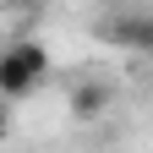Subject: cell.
<instances>
[{
	"instance_id": "cell-2",
	"label": "cell",
	"mask_w": 153,
	"mask_h": 153,
	"mask_svg": "<svg viewBox=\"0 0 153 153\" xmlns=\"http://www.w3.org/2000/svg\"><path fill=\"white\" fill-rule=\"evenodd\" d=\"M104 38H115V44H126V49H142L153 55V11H115L99 22Z\"/></svg>"
},
{
	"instance_id": "cell-3",
	"label": "cell",
	"mask_w": 153,
	"mask_h": 153,
	"mask_svg": "<svg viewBox=\"0 0 153 153\" xmlns=\"http://www.w3.org/2000/svg\"><path fill=\"white\" fill-rule=\"evenodd\" d=\"M104 104H109V88H99V82H76L71 88V115L76 120H99Z\"/></svg>"
},
{
	"instance_id": "cell-1",
	"label": "cell",
	"mask_w": 153,
	"mask_h": 153,
	"mask_svg": "<svg viewBox=\"0 0 153 153\" xmlns=\"http://www.w3.org/2000/svg\"><path fill=\"white\" fill-rule=\"evenodd\" d=\"M44 76H49V55H44V44H11L6 55H0V93H6V99L33 93Z\"/></svg>"
}]
</instances>
